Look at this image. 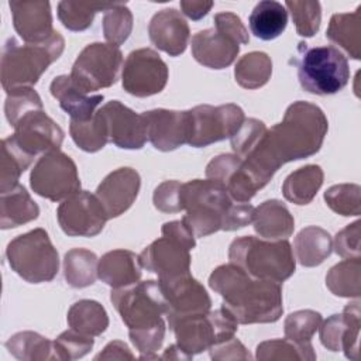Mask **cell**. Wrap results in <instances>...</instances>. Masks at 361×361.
I'll use <instances>...</instances> for the list:
<instances>
[{
    "mask_svg": "<svg viewBox=\"0 0 361 361\" xmlns=\"http://www.w3.org/2000/svg\"><path fill=\"white\" fill-rule=\"evenodd\" d=\"M71 329L86 334V336H100L109 327V316L106 309L96 300L82 299L75 302L66 316Z\"/></svg>",
    "mask_w": 361,
    "mask_h": 361,
    "instance_id": "34",
    "label": "cell"
},
{
    "mask_svg": "<svg viewBox=\"0 0 361 361\" xmlns=\"http://www.w3.org/2000/svg\"><path fill=\"white\" fill-rule=\"evenodd\" d=\"M30 186L41 197L61 202L80 190L73 159L59 149L42 154L30 175Z\"/></svg>",
    "mask_w": 361,
    "mask_h": 361,
    "instance_id": "10",
    "label": "cell"
},
{
    "mask_svg": "<svg viewBox=\"0 0 361 361\" xmlns=\"http://www.w3.org/2000/svg\"><path fill=\"white\" fill-rule=\"evenodd\" d=\"M10 268L30 283L52 281L59 269L58 251L44 228L17 235L6 248Z\"/></svg>",
    "mask_w": 361,
    "mask_h": 361,
    "instance_id": "7",
    "label": "cell"
},
{
    "mask_svg": "<svg viewBox=\"0 0 361 361\" xmlns=\"http://www.w3.org/2000/svg\"><path fill=\"white\" fill-rule=\"evenodd\" d=\"M361 188L357 183H340L324 192L327 206L341 216H358Z\"/></svg>",
    "mask_w": 361,
    "mask_h": 361,
    "instance_id": "47",
    "label": "cell"
},
{
    "mask_svg": "<svg viewBox=\"0 0 361 361\" xmlns=\"http://www.w3.org/2000/svg\"><path fill=\"white\" fill-rule=\"evenodd\" d=\"M159 358H162V360H192V357L185 354L176 344L169 345Z\"/></svg>",
    "mask_w": 361,
    "mask_h": 361,
    "instance_id": "57",
    "label": "cell"
},
{
    "mask_svg": "<svg viewBox=\"0 0 361 361\" xmlns=\"http://www.w3.org/2000/svg\"><path fill=\"white\" fill-rule=\"evenodd\" d=\"M133 31V13L124 3H114L103 16V34L109 44L121 45Z\"/></svg>",
    "mask_w": 361,
    "mask_h": 361,
    "instance_id": "43",
    "label": "cell"
},
{
    "mask_svg": "<svg viewBox=\"0 0 361 361\" xmlns=\"http://www.w3.org/2000/svg\"><path fill=\"white\" fill-rule=\"evenodd\" d=\"M168 66L151 48H140L128 54L121 72V83L127 93L148 97L164 90L168 82Z\"/></svg>",
    "mask_w": 361,
    "mask_h": 361,
    "instance_id": "13",
    "label": "cell"
},
{
    "mask_svg": "<svg viewBox=\"0 0 361 361\" xmlns=\"http://www.w3.org/2000/svg\"><path fill=\"white\" fill-rule=\"evenodd\" d=\"M99 268L97 255L86 248H72L63 257V276L72 288H86L94 283Z\"/></svg>",
    "mask_w": 361,
    "mask_h": 361,
    "instance_id": "35",
    "label": "cell"
},
{
    "mask_svg": "<svg viewBox=\"0 0 361 361\" xmlns=\"http://www.w3.org/2000/svg\"><path fill=\"white\" fill-rule=\"evenodd\" d=\"M94 360H134V355L124 341L114 340L110 341Z\"/></svg>",
    "mask_w": 361,
    "mask_h": 361,
    "instance_id": "55",
    "label": "cell"
},
{
    "mask_svg": "<svg viewBox=\"0 0 361 361\" xmlns=\"http://www.w3.org/2000/svg\"><path fill=\"white\" fill-rule=\"evenodd\" d=\"M114 3L99 1H59L58 18L71 31H83L93 23L99 11L109 10Z\"/></svg>",
    "mask_w": 361,
    "mask_h": 361,
    "instance_id": "41",
    "label": "cell"
},
{
    "mask_svg": "<svg viewBox=\"0 0 361 361\" xmlns=\"http://www.w3.org/2000/svg\"><path fill=\"white\" fill-rule=\"evenodd\" d=\"M322 314L312 309L290 313L283 323L285 337L295 343H310L322 324Z\"/></svg>",
    "mask_w": 361,
    "mask_h": 361,
    "instance_id": "46",
    "label": "cell"
},
{
    "mask_svg": "<svg viewBox=\"0 0 361 361\" xmlns=\"http://www.w3.org/2000/svg\"><path fill=\"white\" fill-rule=\"evenodd\" d=\"M327 130L329 121L323 110L298 100L286 109L282 121L267 128L241 159L265 186L283 164L319 152Z\"/></svg>",
    "mask_w": 361,
    "mask_h": 361,
    "instance_id": "1",
    "label": "cell"
},
{
    "mask_svg": "<svg viewBox=\"0 0 361 361\" xmlns=\"http://www.w3.org/2000/svg\"><path fill=\"white\" fill-rule=\"evenodd\" d=\"M214 28L238 44H248L250 41L248 31L241 18L231 11L217 13L214 16Z\"/></svg>",
    "mask_w": 361,
    "mask_h": 361,
    "instance_id": "52",
    "label": "cell"
},
{
    "mask_svg": "<svg viewBox=\"0 0 361 361\" xmlns=\"http://www.w3.org/2000/svg\"><path fill=\"white\" fill-rule=\"evenodd\" d=\"M180 203L186 210L182 221L195 237H206L221 230L233 199L221 185L206 178L182 183Z\"/></svg>",
    "mask_w": 361,
    "mask_h": 361,
    "instance_id": "6",
    "label": "cell"
},
{
    "mask_svg": "<svg viewBox=\"0 0 361 361\" xmlns=\"http://www.w3.org/2000/svg\"><path fill=\"white\" fill-rule=\"evenodd\" d=\"M42 110V102L39 94L30 86L16 87L7 92V97L4 102V113L10 126L16 127V124L28 113Z\"/></svg>",
    "mask_w": 361,
    "mask_h": 361,
    "instance_id": "44",
    "label": "cell"
},
{
    "mask_svg": "<svg viewBox=\"0 0 361 361\" xmlns=\"http://www.w3.org/2000/svg\"><path fill=\"white\" fill-rule=\"evenodd\" d=\"M56 217L62 231L71 237H94L109 220L97 196L87 190H79L65 199L56 210Z\"/></svg>",
    "mask_w": 361,
    "mask_h": 361,
    "instance_id": "14",
    "label": "cell"
},
{
    "mask_svg": "<svg viewBox=\"0 0 361 361\" xmlns=\"http://www.w3.org/2000/svg\"><path fill=\"white\" fill-rule=\"evenodd\" d=\"M361 327L360 302L348 303L343 313L331 314L324 320L320 330V341L330 351H344L345 357L354 361L360 360L358 337Z\"/></svg>",
    "mask_w": 361,
    "mask_h": 361,
    "instance_id": "19",
    "label": "cell"
},
{
    "mask_svg": "<svg viewBox=\"0 0 361 361\" xmlns=\"http://www.w3.org/2000/svg\"><path fill=\"white\" fill-rule=\"evenodd\" d=\"M231 264L244 269L252 278L282 283L296 268L292 245L288 240H261L244 235L233 240L228 247Z\"/></svg>",
    "mask_w": 361,
    "mask_h": 361,
    "instance_id": "4",
    "label": "cell"
},
{
    "mask_svg": "<svg viewBox=\"0 0 361 361\" xmlns=\"http://www.w3.org/2000/svg\"><path fill=\"white\" fill-rule=\"evenodd\" d=\"M209 286L223 298L221 307L238 324L274 323L283 313L281 283L252 278L231 262L210 274Z\"/></svg>",
    "mask_w": 361,
    "mask_h": 361,
    "instance_id": "2",
    "label": "cell"
},
{
    "mask_svg": "<svg viewBox=\"0 0 361 361\" xmlns=\"http://www.w3.org/2000/svg\"><path fill=\"white\" fill-rule=\"evenodd\" d=\"M272 75V61L268 54L252 51L243 55L234 68L235 82L244 89L264 86Z\"/></svg>",
    "mask_w": 361,
    "mask_h": 361,
    "instance_id": "38",
    "label": "cell"
},
{
    "mask_svg": "<svg viewBox=\"0 0 361 361\" xmlns=\"http://www.w3.org/2000/svg\"><path fill=\"white\" fill-rule=\"evenodd\" d=\"M257 360H314L316 354L310 343H295L289 338L267 340L257 345Z\"/></svg>",
    "mask_w": 361,
    "mask_h": 361,
    "instance_id": "42",
    "label": "cell"
},
{
    "mask_svg": "<svg viewBox=\"0 0 361 361\" xmlns=\"http://www.w3.org/2000/svg\"><path fill=\"white\" fill-rule=\"evenodd\" d=\"M192 55L203 66L210 69H224L230 66L238 52L240 44L216 28L197 31L192 37Z\"/></svg>",
    "mask_w": 361,
    "mask_h": 361,
    "instance_id": "25",
    "label": "cell"
},
{
    "mask_svg": "<svg viewBox=\"0 0 361 361\" xmlns=\"http://www.w3.org/2000/svg\"><path fill=\"white\" fill-rule=\"evenodd\" d=\"M69 133L73 142L86 152H96L109 142L107 126L99 110L89 120H71Z\"/></svg>",
    "mask_w": 361,
    "mask_h": 361,
    "instance_id": "40",
    "label": "cell"
},
{
    "mask_svg": "<svg viewBox=\"0 0 361 361\" xmlns=\"http://www.w3.org/2000/svg\"><path fill=\"white\" fill-rule=\"evenodd\" d=\"M32 161L34 157L24 152L11 135L3 138L0 158V193L16 188L21 173L32 164Z\"/></svg>",
    "mask_w": 361,
    "mask_h": 361,
    "instance_id": "36",
    "label": "cell"
},
{
    "mask_svg": "<svg viewBox=\"0 0 361 361\" xmlns=\"http://www.w3.org/2000/svg\"><path fill=\"white\" fill-rule=\"evenodd\" d=\"M360 221L345 226L336 234L334 251L343 258H360Z\"/></svg>",
    "mask_w": 361,
    "mask_h": 361,
    "instance_id": "51",
    "label": "cell"
},
{
    "mask_svg": "<svg viewBox=\"0 0 361 361\" xmlns=\"http://www.w3.org/2000/svg\"><path fill=\"white\" fill-rule=\"evenodd\" d=\"M123 54L118 47L103 42L86 45L78 55L71 78L86 93L110 87L118 79Z\"/></svg>",
    "mask_w": 361,
    "mask_h": 361,
    "instance_id": "11",
    "label": "cell"
},
{
    "mask_svg": "<svg viewBox=\"0 0 361 361\" xmlns=\"http://www.w3.org/2000/svg\"><path fill=\"white\" fill-rule=\"evenodd\" d=\"M65 39L55 31L47 41L39 44H20L8 38L1 51L0 79L6 92L16 87H32L42 73L63 52Z\"/></svg>",
    "mask_w": 361,
    "mask_h": 361,
    "instance_id": "3",
    "label": "cell"
},
{
    "mask_svg": "<svg viewBox=\"0 0 361 361\" xmlns=\"http://www.w3.org/2000/svg\"><path fill=\"white\" fill-rule=\"evenodd\" d=\"M63 135V130L44 110H35L16 124L11 137L24 152L35 158L38 154L59 149Z\"/></svg>",
    "mask_w": 361,
    "mask_h": 361,
    "instance_id": "18",
    "label": "cell"
},
{
    "mask_svg": "<svg viewBox=\"0 0 361 361\" xmlns=\"http://www.w3.org/2000/svg\"><path fill=\"white\" fill-rule=\"evenodd\" d=\"M39 207L23 185L3 192L0 196V227L14 228L35 220Z\"/></svg>",
    "mask_w": 361,
    "mask_h": 361,
    "instance_id": "29",
    "label": "cell"
},
{
    "mask_svg": "<svg viewBox=\"0 0 361 361\" xmlns=\"http://www.w3.org/2000/svg\"><path fill=\"white\" fill-rule=\"evenodd\" d=\"M161 285L166 299L165 316L169 326L179 319L203 314L210 310L212 299L209 293L190 274L169 282H161Z\"/></svg>",
    "mask_w": 361,
    "mask_h": 361,
    "instance_id": "17",
    "label": "cell"
},
{
    "mask_svg": "<svg viewBox=\"0 0 361 361\" xmlns=\"http://www.w3.org/2000/svg\"><path fill=\"white\" fill-rule=\"evenodd\" d=\"M147 124V137L151 144L164 152L188 144L190 133L189 110L155 109L142 113Z\"/></svg>",
    "mask_w": 361,
    "mask_h": 361,
    "instance_id": "20",
    "label": "cell"
},
{
    "mask_svg": "<svg viewBox=\"0 0 361 361\" xmlns=\"http://www.w3.org/2000/svg\"><path fill=\"white\" fill-rule=\"evenodd\" d=\"M182 13L192 18V20H200L203 18L210 8L213 7V1H206V0H182L179 3Z\"/></svg>",
    "mask_w": 361,
    "mask_h": 361,
    "instance_id": "56",
    "label": "cell"
},
{
    "mask_svg": "<svg viewBox=\"0 0 361 361\" xmlns=\"http://www.w3.org/2000/svg\"><path fill=\"white\" fill-rule=\"evenodd\" d=\"M190 133L188 144L195 148L231 138L244 123V111L234 103L221 106L200 104L189 110Z\"/></svg>",
    "mask_w": 361,
    "mask_h": 361,
    "instance_id": "12",
    "label": "cell"
},
{
    "mask_svg": "<svg viewBox=\"0 0 361 361\" xmlns=\"http://www.w3.org/2000/svg\"><path fill=\"white\" fill-rule=\"evenodd\" d=\"M141 186L140 173L128 166L110 172L96 189V196L103 204L107 217H118L127 212L138 196Z\"/></svg>",
    "mask_w": 361,
    "mask_h": 361,
    "instance_id": "22",
    "label": "cell"
},
{
    "mask_svg": "<svg viewBox=\"0 0 361 361\" xmlns=\"http://www.w3.org/2000/svg\"><path fill=\"white\" fill-rule=\"evenodd\" d=\"M251 32L264 41L279 37L288 24V11L283 4L274 0L259 1L248 18Z\"/></svg>",
    "mask_w": 361,
    "mask_h": 361,
    "instance_id": "31",
    "label": "cell"
},
{
    "mask_svg": "<svg viewBox=\"0 0 361 361\" xmlns=\"http://www.w3.org/2000/svg\"><path fill=\"white\" fill-rule=\"evenodd\" d=\"M254 230L267 240H286L292 235L295 220L288 207L276 199L265 200L254 210Z\"/></svg>",
    "mask_w": 361,
    "mask_h": 361,
    "instance_id": "28",
    "label": "cell"
},
{
    "mask_svg": "<svg viewBox=\"0 0 361 361\" xmlns=\"http://www.w3.org/2000/svg\"><path fill=\"white\" fill-rule=\"evenodd\" d=\"M190 247L172 235L152 241L140 254L142 268L158 275L159 282H169L190 274Z\"/></svg>",
    "mask_w": 361,
    "mask_h": 361,
    "instance_id": "15",
    "label": "cell"
},
{
    "mask_svg": "<svg viewBox=\"0 0 361 361\" xmlns=\"http://www.w3.org/2000/svg\"><path fill=\"white\" fill-rule=\"evenodd\" d=\"M110 300L128 330L147 329L161 323L166 299L159 281H142L111 289Z\"/></svg>",
    "mask_w": 361,
    "mask_h": 361,
    "instance_id": "8",
    "label": "cell"
},
{
    "mask_svg": "<svg viewBox=\"0 0 361 361\" xmlns=\"http://www.w3.org/2000/svg\"><path fill=\"white\" fill-rule=\"evenodd\" d=\"M51 94L59 102L71 120L85 121L93 117L96 107L103 102V94H90L82 90L71 78V75L56 76L49 86Z\"/></svg>",
    "mask_w": 361,
    "mask_h": 361,
    "instance_id": "26",
    "label": "cell"
},
{
    "mask_svg": "<svg viewBox=\"0 0 361 361\" xmlns=\"http://www.w3.org/2000/svg\"><path fill=\"white\" fill-rule=\"evenodd\" d=\"M99 111L104 117L109 141L123 149H140L144 147L148 137L142 113H135L118 100L107 102Z\"/></svg>",
    "mask_w": 361,
    "mask_h": 361,
    "instance_id": "21",
    "label": "cell"
},
{
    "mask_svg": "<svg viewBox=\"0 0 361 361\" xmlns=\"http://www.w3.org/2000/svg\"><path fill=\"white\" fill-rule=\"evenodd\" d=\"M94 340L92 336L82 334L73 329L61 333L56 340H54L55 360L71 361L85 357L93 347Z\"/></svg>",
    "mask_w": 361,
    "mask_h": 361,
    "instance_id": "48",
    "label": "cell"
},
{
    "mask_svg": "<svg viewBox=\"0 0 361 361\" xmlns=\"http://www.w3.org/2000/svg\"><path fill=\"white\" fill-rule=\"evenodd\" d=\"M151 42L171 56L185 52L190 37V30L180 14L175 8H164L155 13L148 24Z\"/></svg>",
    "mask_w": 361,
    "mask_h": 361,
    "instance_id": "24",
    "label": "cell"
},
{
    "mask_svg": "<svg viewBox=\"0 0 361 361\" xmlns=\"http://www.w3.org/2000/svg\"><path fill=\"white\" fill-rule=\"evenodd\" d=\"M238 323L223 307L207 313L179 319L169 329L175 333L176 345L193 357L212 345L234 337Z\"/></svg>",
    "mask_w": 361,
    "mask_h": 361,
    "instance_id": "9",
    "label": "cell"
},
{
    "mask_svg": "<svg viewBox=\"0 0 361 361\" xmlns=\"http://www.w3.org/2000/svg\"><path fill=\"white\" fill-rule=\"evenodd\" d=\"M6 348L21 361L55 360L54 341L35 331H20L6 341Z\"/></svg>",
    "mask_w": 361,
    "mask_h": 361,
    "instance_id": "37",
    "label": "cell"
},
{
    "mask_svg": "<svg viewBox=\"0 0 361 361\" xmlns=\"http://www.w3.org/2000/svg\"><path fill=\"white\" fill-rule=\"evenodd\" d=\"M298 79L303 90L327 96L343 90L350 79L348 61L341 51L333 45L307 47L298 44Z\"/></svg>",
    "mask_w": 361,
    "mask_h": 361,
    "instance_id": "5",
    "label": "cell"
},
{
    "mask_svg": "<svg viewBox=\"0 0 361 361\" xmlns=\"http://www.w3.org/2000/svg\"><path fill=\"white\" fill-rule=\"evenodd\" d=\"M326 37L358 61L361 58V6L354 13L333 14Z\"/></svg>",
    "mask_w": 361,
    "mask_h": 361,
    "instance_id": "30",
    "label": "cell"
},
{
    "mask_svg": "<svg viewBox=\"0 0 361 361\" xmlns=\"http://www.w3.org/2000/svg\"><path fill=\"white\" fill-rule=\"evenodd\" d=\"M255 207L250 203H233L224 217L221 230L233 231L248 226L254 220Z\"/></svg>",
    "mask_w": 361,
    "mask_h": 361,
    "instance_id": "54",
    "label": "cell"
},
{
    "mask_svg": "<svg viewBox=\"0 0 361 361\" xmlns=\"http://www.w3.org/2000/svg\"><path fill=\"white\" fill-rule=\"evenodd\" d=\"M324 173L319 165H305L286 176L282 185L283 197L295 204H307L323 185Z\"/></svg>",
    "mask_w": 361,
    "mask_h": 361,
    "instance_id": "33",
    "label": "cell"
},
{
    "mask_svg": "<svg viewBox=\"0 0 361 361\" xmlns=\"http://www.w3.org/2000/svg\"><path fill=\"white\" fill-rule=\"evenodd\" d=\"M180 188L182 183L178 180H165L159 183L152 195L155 209L162 213H178L183 210L180 203Z\"/></svg>",
    "mask_w": 361,
    "mask_h": 361,
    "instance_id": "50",
    "label": "cell"
},
{
    "mask_svg": "<svg viewBox=\"0 0 361 361\" xmlns=\"http://www.w3.org/2000/svg\"><path fill=\"white\" fill-rule=\"evenodd\" d=\"M333 251L331 235L322 227L309 226L302 228L295 238V252L303 267L320 265Z\"/></svg>",
    "mask_w": 361,
    "mask_h": 361,
    "instance_id": "32",
    "label": "cell"
},
{
    "mask_svg": "<svg viewBox=\"0 0 361 361\" xmlns=\"http://www.w3.org/2000/svg\"><path fill=\"white\" fill-rule=\"evenodd\" d=\"M212 360L217 361H227V360H251L250 351L244 347V344L237 340L235 337H231L223 343L214 344L209 348Z\"/></svg>",
    "mask_w": 361,
    "mask_h": 361,
    "instance_id": "53",
    "label": "cell"
},
{
    "mask_svg": "<svg viewBox=\"0 0 361 361\" xmlns=\"http://www.w3.org/2000/svg\"><path fill=\"white\" fill-rule=\"evenodd\" d=\"M141 268L140 255L128 250H113L99 259L97 275L102 282L116 289L137 283L142 275Z\"/></svg>",
    "mask_w": 361,
    "mask_h": 361,
    "instance_id": "27",
    "label": "cell"
},
{
    "mask_svg": "<svg viewBox=\"0 0 361 361\" xmlns=\"http://www.w3.org/2000/svg\"><path fill=\"white\" fill-rule=\"evenodd\" d=\"M285 7L290 13L296 32L300 37L309 38L319 31L322 23V7L319 1L288 0L285 1Z\"/></svg>",
    "mask_w": 361,
    "mask_h": 361,
    "instance_id": "45",
    "label": "cell"
},
{
    "mask_svg": "<svg viewBox=\"0 0 361 361\" xmlns=\"http://www.w3.org/2000/svg\"><path fill=\"white\" fill-rule=\"evenodd\" d=\"M8 6L14 30L25 42L39 44L55 32L49 1H10Z\"/></svg>",
    "mask_w": 361,
    "mask_h": 361,
    "instance_id": "23",
    "label": "cell"
},
{
    "mask_svg": "<svg viewBox=\"0 0 361 361\" xmlns=\"http://www.w3.org/2000/svg\"><path fill=\"white\" fill-rule=\"evenodd\" d=\"M165 322L147 327V329H137V330H128V336L131 343L135 345V348L140 351L141 360H157L159 355H157V351L161 348L164 338H165Z\"/></svg>",
    "mask_w": 361,
    "mask_h": 361,
    "instance_id": "49",
    "label": "cell"
},
{
    "mask_svg": "<svg viewBox=\"0 0 361 361\" xmlns=\"http://www.w3.org/2000/svg\"><path fill=\"white\" fill-rule=\"evenodd\" d=\"M361 261L345 258L330 268L326 275V286L336 296L360 298L361 293Z\"/></svg>",
    "mask_w": 361,
    "mask_h": 361,
    "instance_id": "39",
    "label": "cell"
},
{
    "mask_svg": "<svg viewBox=\"0 0 361 361\" xmlns=\"http://www.w3.org/2000/svg\"><path fill=\"white\" fill-rule=\"evenodd\" d=\"M206 178L221 185L230 197L238 203H248L264 188L235 154L214 157L206 166Z\"/></svg>",
    "mask_w": 361,
    "mask_h": 361,
    "instance_id": "16",
    "label": "cell"
}]
</instances>
